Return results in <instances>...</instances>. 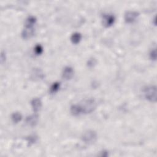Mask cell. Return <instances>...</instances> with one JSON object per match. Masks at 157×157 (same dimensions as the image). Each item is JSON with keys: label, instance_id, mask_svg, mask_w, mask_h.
I'll use <instances>...</instances> for the list:
<instances>
[{"label": "cell", "instance_id": "cell-6", "mask_svg": "<svg viewBox=\"0 0 157 157\" xmlns=\"http://www.w3.org/2000/svg\"><path fill=\"white\" fill-rule=\"evenodd\" d=\"M74 75V70L70 66H66L63 71V77L66 80L71 79Z\"/></svg>", "mask_w": 157, "mask_h": 157}, {"label": "cell", "instance_id": "cell-3", "mask_svg": "<svg viewBox=\"0 0 157 157\" xmlns=\"http://www.w3.org/2000/svg\"><path fill=\"white\" fill-rule=\"evenodd\" d=\"M97 139V134L93 130L86 131L82 136V141L87 144L94 143Z\"/></svg>", "mask_w": 157, "mask_h": 157}, {"label": "cell", "instance_id": "cell-5", "mask_svg": "<svg viewBox=\"0 0 157 157\" xmlns=\"http://www.w3.org/2000/svg\"><path fill=\"white\" fill-rule=\"evenodd\" d=\"M139 16V13L136 11H128L125 14V20L127 23H133Z\"/></svg>", "mask_w": 157, "mask_h": 157}, {"label": "cell", "instance_id": "cell-2", "mask_svg": "<svg viewBox=\"0 0 157 157\" xmlns=\"http://www.w3.org/2000/svg\"><path fill=\"white\" fill-rule=\"evenodd\" d=\"M145 98L151 102L156 101V87L153 86L146 87L144 90Z\"/></svg>", "mask_w": 157, "mask_h": 157}, {"label": "cell", "instance_id": "cell-14", "mask_svg": "<svg viewBox=\"0 0 157 157\" xmlns=\"http://www.w3.org/2000/svg\"><path fill=\"white\" fill-rule=\"evenodd\" d=\"M60 87V83L59 82H55L50 87V91L52 93H55L58 91Z\"/></svg>", "mask_w": 157, "mask_h": 157}, {"label": "cell", "instance_id": "cell-15", "mask_svg": "<svg viewBox=\"0 0 157 157\" xmlns=\"http://www.w3.org/2000/svg\"><path fill=\"white\" fill-rule=\"evenodd\" d=\"M27 141H28V142L29 145L33 144L35 143V142L37 141V136L35 135H31V136H29L28 137Z\"/></svg>", "mask_w": 157, "mask_h": 157}, {"label": "cell", "instance_id": "cell-16", "mask_svg": "<svg viewBox=\"0 0 157 157\" xmlns=\"http://www.w3.org/2000/svg\"><path fill=\"white\" fill-rule=\"evenodd\" d=\"M35 52L36 55H41L43 52V48L41 45L38 44L35 46Z\"/></svg>", "mask_w": 157, "mask_h": 157}, {"label": "cell", "instance_id": "cell-8", "mask_svg": "<svg viewBox=\"0 0 157 157\" xmlns=\"http://www.w3.org/2000/svg\"><path fill=\"white\" fill-rule=\"evenodd\" d=\"M35 33L33 28H26L23 30L22 36L24 39H29L32 37Z\"/></svg>", "mask_w": 157, "mask_h": 157}, {"label": "cell", "instance_id": "cell-9", "mask_svg": "<svg viewBox=\"0 0 157 157\" xmlns=\"http://www.w3.org/2000/svg\"><path fill=\"white\" fill-rule=\"evenodd\" d=\"M71 112L73 116H78L82 114V111L80 104H74L71 107Z\"/></svg>", "mask_w": 157, "mask_h": 157}, {"label": "cell", "instance_id": "cell-17", "mask_svg": "<svg viewBox=\"0 0 157 157\" xmlns=\"http://www.w3.org/2000/svg\"><path fill=\"white\" fill-rule=\"evenodd\" d=\"M96 64V60L95 58H91L88 61V66L90 67H93L95 66V65Z\"/></svg>", "mask_w": 157, "mask_h": 157}, {"label": "cell", "instance_id": "cell-12", "mask_svg": "<svg viewBox=\"0 0 157 157\" xmlns=\"http://www.w3.org/2000/svg\"><path fill=\"white\" fill-rule=\"evenodd\" d=\"M81 39H82V35L80 33H78V32H76L74 33H73L71 37V40L72 41V43L75 44H78L80 41Z\"/></svg>", "mask_w": 157, "mask_h": 157}, {"label": "cell", "instance_id": "cell-11", "mask_svg": "<svg viewBox=\"0 0 157 157\" xmlns=\"http://www.w3.org/2000/svg\"><path fill=\"white\" fill-rule=\"evenodd\" d=\"M36 22V18L34 16L28 17L25 22V27L26 28H33V26Z\"/></svg>", "mask_w": 157, "mask_h": 157}, {"label": "cell", "instance_id": "cell-4", "mask_svg": "<svg viewBox=\"0 0 157 157\" xmlns=\"http://www.w3.org/2000/svg\"><path fill=\"white\" fill-rule=\"evenodd\" d=\"M116 18L112 14H104L102 17V22L103 25L106 27H110L114 25Z\"/></svg>", "mask_w": 157, "mask_h": 157}, {"label": "cell", "instance_id": "cell-18", "mask_svg": "<svg viewBox=\"0 0 157 157\" xmlns=\"http://www.w3.org/2000/svg\"><path fill=\"white\" fill-rule=\"evenodd\" d=\"M150 56V58H151L152 60H156V50L155 49H154V50H153L151 51Z\"/></svg>", "mask_w": 157, "mask_h": 157}, {"label": "cell", "instance_id": "cell-10", "mask_svg": "<svg viewBox=\"0 0 157 157\" xmlns=\"http://www.w3.org/2000/svg\"><path fill=\"white\" fill-rule=\"evenodd\" d=\"M38 120V116L37 115H32L28 117L26 119L27 123L31 127H34L36 125Z\"/></svg>", "mask_w": 157, "mask_h": 157}, {"label": "cell", "instance_id": "cell-7", "mask_svg": "<svg viewBox=\"0 0 157 157\" xmlns=\"http://www.w3.org/2000/svg\"><path fill=\"white\" fill-rule=\"evenodd\" d=\"M31 104L33 111L35 112L39 111L42 106V102L39 98H34L32 101H31Z\"/></svg>", "mask_w": 157, "mask_h": 157}, {"label": "cell", "instance_id": "cell-13", "mask_svg": "<svg viewBox=\"0 0 157 157\" xmlns=\"http://www.w3.org/2000/svg\"><path fill=\"white\" fill-rule=\"evenodd\" d=\"M11 119H12V120L14 123H17L20 121H21V120H22V116L20 112H14L12 116H11Z\"/></svg>", "mask_w": 157, "mask_h": 157}, {"label": "cell", "instance_id": "cell-1", "mask_svg": "<svg viewBox=\"0 0 157 157\" xmlns=\"http://www.w3.org/2000/svg\"><path fill=\"white\" fill-rule=\"evenodd\" d=\"M82 114H90L97 108V102L93 99H88L83 101L82 104H80Z\"/></svg>", "mask_w": 157, "mask_h": 157}]
</instances>
